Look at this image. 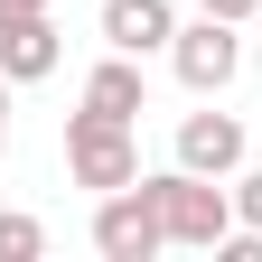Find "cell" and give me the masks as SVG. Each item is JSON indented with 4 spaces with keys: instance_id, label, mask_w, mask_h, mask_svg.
<instances>
[{
    "instance_id": "cell-8",
    "label": "cell",
    "mask_w": 262,
    "mask_h": 262,
    "mask_svg": "<svg viewBox=\"0 0 262 262\" xmlns=\"http://www.w3.org/2000/svg\"><path fill=\"white\" fill-rule=\"evenodd\" d=\"M84 103H94V113H113V122H141V113H150V84H141V56L103 47V66L84 75Z\"/></svg>"
},
{
    "instance_id": "cell-3",
    "label": "cell",
    "mask_w": 262,
    "mask_h": 262,
    "mask_svg": "<svg viewBox=\"0 0 262 262\" xmlns=\"http://www.w3.org/2000/svg\"><path fill=\"white\" fill-rule=\"evenodd\" d=\"M169 66H178V84L187 94H215L244 75V28L234 19H215V10H196V19H178V38H169Z\"/></svg>"
},
{
    "instance_id": "cell-4",
    "label": "cell",
    "mask_w": 262,
    "mask_h": 262,
    "mask_svg": "<svg viewBox=\"0 0 262 262\" xmlns=\"http://www.w3.org/2000/svg\"><path fill=\"white\" fill-rule=\"evenodd\" d=\"M94 253H103V262H150V253H169V225H159V206H150V178L94 196Z\"/></svg>"
},
{
    "instance_id": "cell-5",
    "label": "cell",
    "mask_w": 262,
    "mask_h": 262,
    "mask_svg": "<svg viewBox=\"0 0 262 262\" xmlns=\"http://www.w3.org/2000/svg\"><path fill=\"white\" fill-rule=\"evenodd\" d=\"M244 150H253V141H244L234 113H187V122H178V169H196V178H234Z\"/></svg>"
},
{
    "instance_id": "cell-13",
    "label": "cell",
    "mask_w": 262,
    "mask_h": 262,
    "mask_svg": "<svg viewBox=\"0 0 262 262\" xmlns=\"http://www.w3.org/2000/svg\"><path fill=\"white\" fill-rule=\"evenodd\" d=\"M0 150H10V75H0Z\"/></svg>"
},
{
    "instance_id": "cell-10",
    "label": "cell",
    "mask_w": 262,
    "mask_h": 262,
    "mask_svg": "<svg viewBox=\"0 0 262 262\" xmlns=\"http://www.w3.org/2000/svg\"><path fill=\"white\" fill-rule=\"evenodd\" d=\"M234 225L262 234V169H234Z\"/></svg>"
},
{
    "instance_id": "cell-7",
    "label": "cell",
    "mask_w": 262,
    "mask_h": 262,
    "mask_svg": "<svg viewBox=\"0 0 262 262\" xmlns=\"http://www.w3.org/2000/svg\"><path fill=\"white\" fill-rule=\"evenodd\" d=\"M178 38V10L169 0H103V47H122V56H159Z\"/></svg>"
},
{
    "instance_id": "cell-1",
    "label": "cell",
    "mask_w": 262,
    "mask_h": 262,
    "mask_svg": "<svg viewBox=\"0 0 262 262\" xmlns=\"http://www.w3.org/2000/svg\"><path fill=\"white\" fill-rule=\"evenodd\" d=\"M150 206H159V225H169V244H187V253H215L225 234H234V178L159 169L150 178Z\"/></svg>"
},
{
    "instance_id": "cell-2",
    "label": "cell",
    "mask_w": 262,
    "mask_h": 262,
    "mask_svg": "<svg viewBox=\"0 0 262 262\" xmlns=\"http://www.w3.org/2000/svg\"><path fill=\"white\" fill-rule=\"evenodd\" d=\"M66 178H75V187H94V196L131 187V178H141V131L84 103L75 122H66Z\"/></svg>"
},
{
    "instance_id": "cell-12",
    "label": "cell",
    "mask_w": 262,
    "mask_h": 262,
    "mask_svg": "<svg viewBox=\"0 0 262 262\" xmlns=\"http://www.w3.org/2000/svg\"><path fill=\"white\" fill-rule=\"evenodd\" d=\"M28 10H56V0H0V19H28Z\"/></svg>"
},
{
    "instance_id": "cell-11",
    "label": "cell",
    "mask_w": 262,
    "mask_h": 262,
    "mask_svg": "<svg viewBox=\"0 0 262 262\" xmlns=\"http://www.w3.org/2000/svg\"><path fill=\"white\" fill-rule=\"evenodd\" d=\"M196 10H215V19H234V28H244V19L262 10V0H196Z\"/></svg>"
},
{
    "instance_id": "cell-6",
    "label": "cell",
    "mask_w": 262,
    "mask_h": 262,
    "mask_svg": "<svg viewBox=\"0 0 262 262\" xmlns=\"http://www.w3.org/2000/svg\"><path fill=\"white\" fill-rule=\"evenodd\" d=\"M66 66V38H56V19L47 10H28V19H0V75L10 84H38Z\"/></svg>"
},
{
    "instance_id": "cell-9",
    "label": "cell",
    "mask_w": 262,
    "mask_h": 262,
    "mask_svg": "<svg viewBox=\"0 0 262 262\" xmlns=\"http://www.w3.org/2000/svg\"><path fill=\"white\" fill-rule=\"evenodd\" d=\"M47 253V225L38 215H0V262H38Z\"/></svg>"
}]
</instances>
